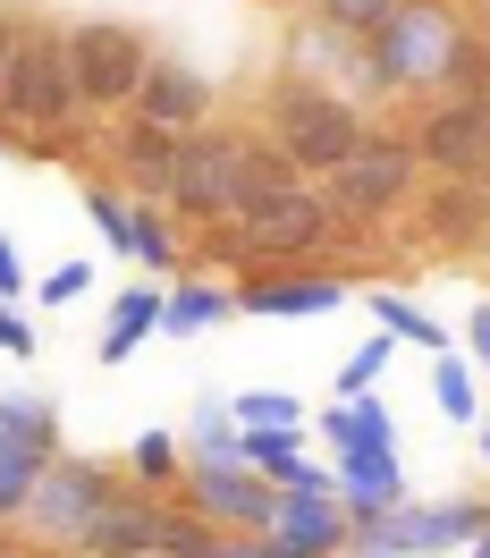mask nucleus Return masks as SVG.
<instances>
[{"label": "nucleus", "mask_w": 490, "mask_h": 558, "mask_svg": "<svg viewBox=\"0 0 490 558\" xmlns=\"http://www.w3.org/2000/svg\"><path fill=\"white\" fill-rule=\"evenodd\" d=\"M17 296H35V279H26V263H17V245L0 238V305H17Z\"/></svg>", "instance_id": "37"}, {"label": "nucleus", "mask_w": 490, "mask_h": 558, "mask_svg": "<svg viewBox=\"0 0 490 558\" xmlns=\"http://www.w3.org/2000/svg\"><path fill=\"white\" fill-rule=\"evenodd\" d=\"M85 211H94V229H102V245L127 263V238H136V195H119L110 178H94L85 186Z\"/></svg>", "instance_id": "31"}, {"label": "nucleus", "mask_w": 490, "mask_h": 558, "mask_svg": "<svg viewBox=\"0 0 490 558\" xmlns=\"http://www.w3.org/2000/svg\"><path fill=\"white\" fill-rule=\"evenodd\" d=\"M287 76L339 85V94H355L364 110H381V102H372V69H364V43H355V35H330L321 17H296V26H287Z\"/></svg>", "instance_id": "15"}, {"label": "nucleus", "mask_w": 490, "mask_h": 558, "mask_svg": "<svg viewBox=\"0 0 490 558\" xmlns=\"http://www.w3.org/2000/svg\"><path fill=\"white\" fill-rule=\"evenodd\" d=\"M119 465H102V457H85V449H60L51 465H42V483H35V499H26V542H42V550H60V558H76V542L94 533V517H102L110 499H119Z\"/></svg>", "instance_id": "6"}, {"label": "nucleus", "mask_w": 490, "mask_h": 558, "mask_svg": "<svg viewBox=\"0 0 490 558\" xmlns=\"http://www.w3.org/2000/svg\"><path fill=\"white\" fill-rule=\"evenodd\" d=\"M229 407H237V432H305L314 423V407L296 389H237Z\"/></svg>", "instance_id": "28"}, {"label": "nucleus", "mask_w": 490, "mask_h": 558, "mask_svg": "<svg viewBox=\"0 0 490 558\" xmlns=\"http://www.w3.org/2000/svg\"><path fill=\"white\" fill-rule=\"evenodd\" d=\"M245 144H254V128H237V119H211V128H195V136H177V170H170V195H161L170 220L220 229V220L237 211Z\"/></svg>", "instance_id": "7"}, {"label": "nucleus", "mask_w": 490, "mask_h": 558, "mask_svg": "<svg viewBox=\"0 0 490 558\" xmlns=\"http://www.w3.org/2000/svg\"><path fill=\"white\" fill-rule=\"evenodd\" d=\"M237 457L254 465V474H262V483H280V490H287L296 474H305V465H314V432H245Z\"/></svg>", "instance_id": "27"}, {"label": "nucleus", "mask_w": 490, "mask_h": 558, "mask_svg": "<svg viewBox=\"0 0 490 558\" xmlns=\"http://www.w3.org/2000/svg\"><path fill=\"white\" fill-rule=\"evenodd\" d=\"M465 17H474L465 0H406V9H389L381 26L364 35L372 102H431V76H440V60H449Z\"/></svg>", "instance_id": "2"}, {"label": "nucleus", "mask_w": 490, "mask_h": 558, "mask_svg": "<svg viewBox=\"0 0 490 558\" xmlns=\"http://www.w3.org/2000/svg\"><path fill=\"white\" fill-rule=\"evenodd\" d=\"M397 364V339L389 330H372L364 348H347V364H339V381H330V398H364V389H381V373Z\"/></svg>", "instance_id": "30"}, {"label": "nucleus", "mask_w": 490, "mask_h": 558, "mask_svg": "<svg viewBox=\"0 0 490 558\" xmlns=\"http://www.w3.org/2000/svg\"><path fill=\"white\" fill-rule=\"evenodd\" d=\"M127 263H136L144 279H177V271H186V245H177L170 204H136V238H127Z\"/></svg>", "instance_id": "23"}, {"label": "nucleus", "mask_w": 490, "mask_h": 558, "mask_svg": "<svg viewBox=\"0 0 490 558\" xmlns=\"http://www.w3.org/2000/svg\"><path fill=\"white\" fill-rule=\"evenodd\" d=\"M254 110H262V136L296 161V178H330L355 144H364V128H372V110L355 102V94L314 85V76H287V69L262 85V102H254Z\"/></svg>", "instance_id": "1"}, {"label": "nucleus", "mask_w": 490, "mask_h": 558, "mask_svg": "<svg viewBox=\"0 0 490 558\" xmlns=\"http://www.w3.org/2000/svg\"><path fill=\"white\" fill-rule=\"evenodd\" d=\"M152 60H161V43L144 35L136 17H76L69 26V76H76V102L94 110V119L136 110Z\"/></svg>", "instance_id": "5"}, {"label": "nucleus", "mask_w": 490, "mask_h": 558, "mask_svg": "<svg viewBox=\"0 0 490 558\" xmlns=\"http://www.w3.org/2000/svg\"><path fill=\"white\" fill-rule=\"evenodd\" d=\"M364 305H372V330H389L397 348H415V355H440V348H449V330H440V322L422 314V305L406 296V288H372Z\"/></svg>", "instance_id": "24"}, {"label": "nucleus", "mask_w": 490, "mask_h": 558, "mask_svg": "<svg viewBox=\"0 0 490 558\" xmlns=\"http://www.w3.org/2000/svg\"><path fill=\"white\" fill-rule=\"evenodd\" d=\"M204 558H271V542H262V533H220Z\"/></svg>", "instance_id": "38"}, {"label": "nucleus", "mask_w": 490, "mask_h": 558, "mask_svg": "<svg viewBox=\"0 0 490 558\" xmlns=\"http://www.w3.org/2000/svg\"><path fill=\"white\" fill-rule=\"evenodd\" d=\"M161 288H170V279H136V288H119V296H110L102 348H94L102 364H127L144 339H161Z\"/></svg>", "instance_id": "21"}, {"label": "nucleus", "mask_w": 490, "mask_h": 558, "mask_svg": "<svg viewBox=\"0 0 490 558\" xmlns=\"http://www.w3.org/2000/svg\"><path fill=\"white\" fill-rule=\"evenodd\" d=\"M406 144H415L422 178H482L490 170V102H440L431 94L415 110Z\"/></svg>", "instance_id": "12"}, {"label": "nucleus", "mask_w": 490, "mask_h": 558, "mask_svg": "<svg viewBox=\"0 0 490 558\" xmlns=\"http://www.w3.org/2000/svg\"><path fill=\"white\" fill-rule=\"evenodd\" d=\"M177 474H186L177 432H136V440H127V483H144V490H177Z\"/></svg>", "instance_id": "29"}, {"label": "nucleus", "mask_w": 490, "mask_h": 558, "mask_svg": "<svg viewBox=\"0 0 490 558\" xmlns=\"http://www.w3.org/2000/svg\"><path fill=\"white\" fill-rule=\"evenodd\" d=\"M229 314H237L229 279H186L177 271L170 288H161V339H204V330H220Z\"/></svg>", "instance_id": "20"}, {"label": "nucleus", "mask_w": 490, "mask_h": 558, "mask_svg": "<svg viewBox=\"0 0 490 558\" xmlns=\"http://www.w3.org/2000/svg\"><path fill=\"white\" fill-rule=\"evenodd\" d=\"M0 558H60V550H42V542H26V533H0Z\"/></svg>", "instance_id": "40"}, {"label": "nucleus", "mask_w": 490, "mask_h": 558, "mask_svg": "<svg viewBox=\"0 0 490 558\" xmlns=\"http://www.w3.org/2000/svg\"><path fill=\"white\" fill-rule=\"evenodd\" d=\"M136 119H152V128H170V136H195V128H211L220 119V76H204L195 60H152V76H144L136 94Z\"/></svg>", "instance_id": "13"}, {"label": "nucleus", "mask_w": 490, "mask_h": 558, "mask_svg": "<svg viewBox=\"0 0 490 558\" xmlns=\"http://www.w3.org/2000/svg\"><path fill=\"white\" fill-rule=\"evenodd\" d=\"M305 432H314L321 457H339V449H397V415H389L372 389H364V398H330Z\"/></svg>", "instance_id": "19"}, {"label": "nucleus", "mask_w": 490, "mask_h": 558, "mask_svg": "<svg viewBox=\"0 0 490 558\" xmlns=\"http://www.w3.org/2000/svg\"><path fill=\"white\" fill-rule=\"evenodd\" d=\"M482 186H490V170H482Z\"/></svg>", "instance_id": "45"}, {"label": "nucleus", "mask_w": 490, "mask_h": 558, "mask_svg": "<svg viewBox=\"0 0 490 558\" xmlns=\"http://www.w3.org/2000/svg\"><path fill=\"white\" fill-rule=\"evenodd\" d=\"M415 229L440 245V254H474V245H490V186H482V178H422Z\"/></svg>", "instance_id": "14"}, {"label": "nucleus", "mask_w": 490, "mask_h": 558, "mask_svg": "<svg viewBox=\"0 0 490 558\" xmlns=\"http://www.w3.org/2000/svg\"><path fill=\"white\" fill-rule=\"evenodd\" d=\"M271 542H287V550H321V558H347V508H339V490H280Z\"/></svg>", "instance_id": "18"}, {"label": "nucleus", "mask_w": 490, "mask_h": 558, "mask_svg": "<svg viewBox=\"0 0 490 558\" xmlns=\"http://www.w3.org/2000/svg\"><path fill=\"white\" fill-rule=\"evenodd\" d=\"M456 558H490V524H482V533H474V542H465Z\"/></svg>", "instance_id": "42"}, {"label": "nucleus", "mask_w": 490, "mask_h": 558, "mask_svg": "<svg viewBox=\"0 0 490 558\" xmlns=\"http://www.w3.org/2000/svg\"><path fill=\"white\" fill-rule=\"evenodd\" d=\"M237 407L220 398V389H204L195 407H186V432H177V449H186V465H204V457H237Z\"/></svg>", "instance_id": "25"}, {"label": "nucleus", "mask_w": 490, "mask_h": 558, "mask_svg": "<svg viewBox=\"0 0 490 558\" xmlns=\"http://www.w3.org/2000/svg\"><path fill=\"white\" fill-rule=\"evenodd\" d=\"M69 449V423L51 398L35 389H0V533H17L26 524V499H35L42 465Z\"/></svg>", "instance_id": "8"}, {"label": "nucleus", "mask_w": 490, "mask_h": 558, "mask_svg": "<svg viewBox=\"0 0 490 558\" xmlns=\"http://www.w3.org/2000/svg\"><path fill=\"white\" fill-rule=\"evenodd\" d=\"M474 449H482V465H490V407H482V423H474Z\"/></svg>", "instance_id": "43"}, {"label": "nucleus", "mask_w": 490, "mask_h": 558, "mask_svg": "<svg viewBox=\"0 0 490 558\" xmlns=\"http://www.w3.org/2000/svg\"><path fill=\"white\" fill-rule=\"evenodd\" d=\"M330 483H339V508H347V517H381L397 499H415L406 449H339L330 457Z\"/></svg>", "instance_id": "17"}, {"label": "nucleus", "mask_w": 490, "mask_h": 558, "mask_svg": "<svg viewBox=\"0 0 490 558\" xmlns=\"http://www.w3.org/2000/svg\"><path fill=\"white\" fill-rule=\"evenodd\" d=\"M17 35H26V9H17V0H0V76H9V51H17Z\"/></svg>", "instance_id": "39"}, {"label": "nucleus", "mask_w": 490, "mask_h": 558, "mask_svg": "<svg viewBox=\"0 0 490 558\" xmlns=\"http://www.w3.org/2000/svg\"><path fill=\"white\" fill-rule=\"evenodd\" d=\"M94 161H102V178L119 195L161 204V195H170V170H177V136L152 128V119H136V110H119V119H102V136H94Z\"/></svg>", "instance_id": "10"}, {"label": "nucleus", "mask_w": 490, "mask_h": 558, "mask_svg": "<svg viewBox=\"0 0 490 558\" xmlns=\"http://www.w3.org/2000/svg\"><path fill=\"white\" fill-rule=\"evenodd\" d=\"M170 499L195 508L211 533H271V517H280V483H262L245 457H204V465H186Z\"/></svg>", "instance_id": "9"}, {"label": "nucleus", "mask_w": 490, "mask_h": 558, "mask_svg": "<svg viewBox=\"0 0 490 558\" xmlns=\"http://www.w3.org/2000/svg\"><path fill=\"white\" fill-rule=\"evenodd\" d=\"M211 542H220V533H211L195 508H177V499H170V508H161V542H152V558H204Z\"/></svg>", "instance_id": "34"}, {"label": "nucleus", "mask_w": 490, "mask_h": 558, "mask_svg": "<svg viewBox=\"0 0 490 558\" xmlns=\"http://www.w3.org/2000/svg\"><path fill=\"white\" fill-rule=\"evenodd\" d=\"M431 407H440L449 423H465V432L482 423L490 398H482V373L465 364V348H440V355H431Z\"/></svg>", "instance_id": "26"}, {"label": "nucleus", "mask_w": 490, "mask_h": 558, "mask_svg": "<svg viewBox=\"0 0 490 558\" xmlns=\"http://www.w3.org/2000/svg\"><path fill=\"white\" fill-rule=\"evenodd\" d=\"M465 364H474V373L490 381V296L474 305V314H465Z\"/></svg>", "instance_id": "35"}, {"label": "nucleus", "mask_w": 490, "mask_h": 558, "mask_svg": "<svg viewBox=\"0 0 490 558\" xmlns=\"http://www.w3.org/2000/svg\"><path fill=\"white\" fill-rule=\"evenodd\" d=\"M94 263H85V254H60V263H51V271L35 279V305H51V314H69V305H85V296H94Z\"/></svg>", "instance_id": "32"}, {"label": "nucleus", "mask_w": 490, "mask_h": 558, "mask_svg": "<svg viewBox=\"0 0 490 558\" xmlns=\"http://www.w3.org/2000/svg\"><path fill=\"white\" fill-rule=\"evenodd\" d=\"M161 508H170V490L119 483V499L94 517V533L76 542V558H152V542H161Z\"/></svg>", "instance_id": "16"}, {"label": "nucleus", "mask_w": 490, "mask_h": 558, "mask_svg": "<svg viewBox=\"0 0 490 558\" xmlns=\"http://www.w3.org/2000/svg\"><path fill=\"white\" fill-rule=\"evenodd\" d=\"M35 348H42V339H35V322L17 314V305H0V355H17V364H26Z\"/></svg>", "instance_id": "36"}, {"label": "nucleus", "mask_w": 490, "mask_h": 558, "mask_svg": "<svg viewBox=\"0 0 490 558\" xmlns=\"http://www.w3.org/2000/svg\"><path fill=\"white\" fill-rule=\"evenodd\" d=\"M431 94H440V102H490V26L482 17L456 26L449 60H440V76H431Z\"/></svg>", "instance_id": "22"}, {"label": "nucleus", "mask_w": 490, "mask_h": 558, "mask_svg": "<svg viewBox=\"0 0 490 558\" xmlns=\"http://www.w3.org/2000/svg\"><path fill=\"white\" fill-rule=\"evenodd\" d=\"M321 195H330V211L347 220V229H389V220H406L422 195V161L415 144H406V128H364V144H355L339 170L321 178Z\"/></svg>", "instance_id": "3"}, {"label": "nucleus", "mask_w": 490, "mask_h": 558, "mask_svg": "<svg viewBox=\"0 0 490 558\" xmlns=\"http://www.w3.org/2000/svg\"><path fill=\"white\" fill-rule=\"evenodd\" d=\"M271 9H305V0H271Z\"/></svg>", "instance_id": "44"}, {"label": "nucleus", "mask_w": 490, "mask_h": 558, "mask_svg": "<svg viewBox=\"0 0 490 558\" xmlns=\"http://www.w3.org/2000/svg\"><path fill=\"white\" fill-rule=\"evenodd\" d=\"M229 296H237V314H254V322H314V314H347L355 279L321 271V263H296V271H237Z\"/></svg>", "instance_id": "11"}, {"label": "nucleus", "mask_w": 490, "mask_h": 558, "mask_svg": "<svg viewBox=\"0 0 490 558\" xmlns=\"http://www.w3.org/2000/svg\"><path fill=\"white\" fill-rule=\"evenodd\" d=\"M9 153H26V136H17V128H9V119H0V161H9Z\"/></svg>", "instance_id": "41"}, {"label": "nucleus", "mask_w": 490, "mask_h": 558, "mask_svg": "<svg viewBox=\"0 0 490 558\" xmlns=\"http://www.w3.org/2000/svg\"><path fill=\"white\" fill-rule=\"evenodd\" d=\"M0 119H9L17 136H42V128H76V119H85L76 76H69V26L26 17V35L9 51V76H0Z\"/></svg>", "instance_id": "4"}, {"label": "nucleus", "mask_w": 490, "mask_h": 558, "mask_svg": "<svg viewBox=\"0 0 490 558\" xmlns=\"http://www.w3.org/2000/svg\"><path fill=\"white\" fill-rule=\"evenodd\" d=\"M389 9H406V0H305V17H321L330 35H355V43L372 35Z\"/></svg>", "instance_id": "33"}]
</instances>
